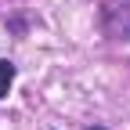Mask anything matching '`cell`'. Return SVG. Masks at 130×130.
<instances>
[{
    "instance_id": "cell-1",
    "label": "cell",
    "mask_w": 130,
    "mask_h": 130,
    "mask_svg": "<svg viewBox=\"0 0 130 130\" xmlns=\"http://www.w3.org/2000/svg\"><path fill=\"white\" fill-rule=\"evenodd\" d=\"M101 25L112 40H123L130 43V0H123V4H108L105 14H101Z\"/></svg>"
},
{
    "instance_id": "cell-2",
    "label": "cell",
    "mask_w": 130,
    "mask_h": 130,
    "mask_svg": "<svg viewBox=\"0 0 130 130\" xmlns=\"http://www.w3.org/2000/svg\"><path fill=\"white\" fill-rule=\"evenodd\" d=\"M11 83H14V65L0 58V98H7V90H11Z\"/></svg>"
},
{
    "instance_id": "cell-3",
    "label": "cell",
    "mask_w": 130,
    "mask_h": 130,
    "mask_svg": "<svg viewBox=\"0 0 130 130\" xmlns=\"http://www.w3.org/2000/svg\"><path fill=\"white\" fill-rule=\"evenodd\" d=\"M94 130H101V126H94Z\"/></svg>"
}]
</instances>
